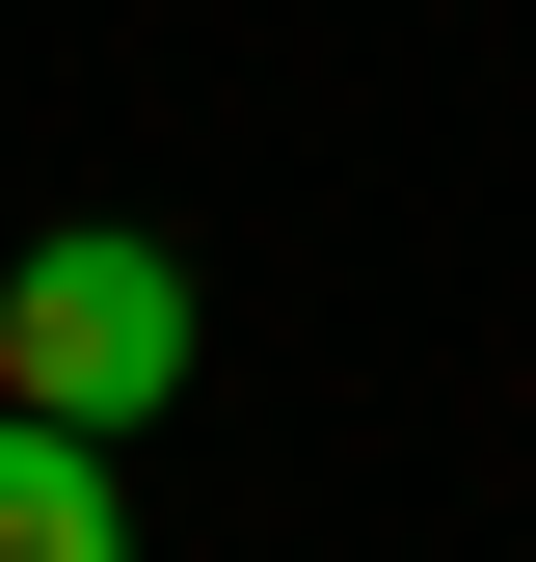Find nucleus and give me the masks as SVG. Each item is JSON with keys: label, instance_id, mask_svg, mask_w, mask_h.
<instances>
[{"label": "nucleus", "instance_id": "f257e3e1", "mask_svg": "<svg viewBox=\"0 0 536 562\" xmlns=\"http://www.w3.org/2000/svg\"><path fill=\"white\" fill-rule=\"evenodd\" d=\"M188 241H134V215H54L27 268H0V402H54V429H161L188 402Z\"/></svg>", "mask_w": 536, "mask_h": 562}, {"label": "nucleus", "instance_id": "f03ea898", "mask_svg": "<svg viewBox=\"0 0 536 562\" xmlns=\"http://www.w3.org/2000/svg\"><path fill=\"white\" fill-rule=\"evenodd\" d=\"M0 562H134V482H108V429L0 402Z\"/></svg>", "mask_w": 536, "mask_h": 562}]
</instances>
